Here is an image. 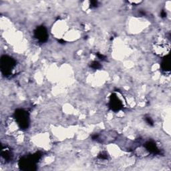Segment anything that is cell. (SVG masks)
<instances>
[{
    "label": "cell",
    "instance_id": "8992f818",
    "mask_svg": "<svg viewBox=\"0 0 171 171\" xmlns=\"http://www.w3.org/2000/svg\"><path fill=\"white\" fill-rule=\"evenodd\" d=\"M146 148H147V149L151 153L157 154L159 153V150H158L156 145L155 144V143H154L153 142H148L146 144Z\"/></svg>",
    "mask_w": 171,
    "mask_h": 171
},
{
    "label": "cell",
    "instance_id": "6da1fadb",
    "mask_svg": "<svg viewBox=\"0 0 171 171\" xmlns=\"http://www.w3.org/2000/svg\"><path fill=\"white\" fill-rule=\"evenodd\" d=\"M40 155L38 154H36L32 155L31 156L25 158L21 160L20 166L23 170H34L35 166V163L39 159Z\"/></svg>",
    "mask_w": 171,
    "mask_h": 171
},
{
    "label": "cell",
    "instance_id": "52a82bcc",
    "mask_svg": "<svg viewBox=\"0 0 171 171\" xmlns=\"http://www.w3.org/2000/svg\"><path fill=\"white\" fill-rule=\"evenodd\" d=\"M170 59L169 56H166L165 58H164L162 63H161V67L164 71L169 72L170 71Z\"/></svg>",
    "mask_w": 171,
    "mask_h": 171
},
{
    "label": "cell",
    "instance_id": "8fae6325",
    "mask_svg": "<svg viewBox=\"0 0 171 171\" xmlns=\"http://www.w3.org/2000/svg\"><path fill=\"white\" fill-rule=\"evenodd\" d=\"M161 15H162L163 18H164L166 15V14L164 11H162V14H161Z\"/></svg>",
    "mask_w": 171,
    "mask_h": 171
},
{
    "label": "cell",
    "instance_id": "ba28073f",
    "mask_svg": "<svg viewBox=\"0 0 171 171\" xmlns=\"http://www.w3.org/2000/svg\"><path fill=\"white\" fill-rule=\"evenodd\" d=\"M91 66H92V68H93L94 69H98V68H100L101 67L100 64L98 62H92V64Z\"/></svg>",
    "mask_w": 171,
    "mask_h": 171
},
{
    "label": "cell",
    "instance_id": "5b68a950",
    "mask_svg": "<svg viewBox=\"0 0 171 171\" xmlns=\"http://www.w3.org/2000/svg\"><path fill=\"white\" fill-rule=\"evenodd\" d=\"M122 102L120 101L118 98L117 96H112L111 98H110V107L111 108V109L113 110H119L121 109L122 108Z\"/></svg>",
    "mask_w": 171,
    "mask_h": 171
},
{
    "label": "cell",
    "instance_id": "7a4b0ae2",
    "mask_svg": "<svg viewBox=\"0 0 171 171\" xmlns=\"http://www.w3.org/2000/svg\"><path fill=\"white\" fill-rule=\"evenodd\" d=\"M15 117L18 124L23 128H26L28 126V115L26 112L19 110L15 112Z\"/></svg>",
    "mask_w": 171,
    "mask_h": 171
},
{
    "label": "cell",
    "instance_id": "9c48e42d",
    "mask_svg": "<svg viewBox=\"0 0 171 171\" xmlns=\"http://www.w3.org/2000/svg\"><path fill=\"white\" fill-rule=\"evenodd\" d=\"M146 121L149 125H153V120H152L150 117H147L146 118Z\"/></svg>",
    "mask_w": 171,
    "mask_h": 171
},
{
    "label": "cell",
    "instance_id": "30bf717a",
    "mask_svg": "<svg viewBox=\"0 0 171 171\" xmlns=\"http://www.w3.org/2000/svg\"><path fill=\"white\" fill-rule=\"evenodd\" d=\"M98 57L101 60H104L106 58V57L104 56V55L102 54H101V53H98Z\"/></svg>",
    "mask_w": 171,
    "mask_h": 171
},
{
    "label": "cell",
    "instance_id": "277c9868",
    "mask_svg": "<svg viewBox=\"0 0 171 171\" xmlns=\"http://www.w3.org/2000/svg\"><path fill=\"white\" fill-rule=\"evenodd\" d=\"M15 61L10 58H7L5 57V58L4 59L2 58V68L3 70H5L6 72H9V69H11L14 66Z\"/></svg>",
    "mask_w": 171,
    "mask_h": 171
},
{
    "label": "cell",
    "instance_id": "3957f363",
    "mask_svg": "<svg viewBox=\"0 0 171 171\" xmlns=\"http://www.w3.org/2000/svg\"><path fill=\"white\" fill-rule=\"evenodd\" d=\"M35 36L42 42H46L47 39V33L46 29L44 26L38 27L35 31Z\"/></svg>",
    "mask_w": 171,
    "mask_h": 171
}]
</instances>
